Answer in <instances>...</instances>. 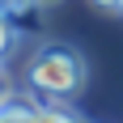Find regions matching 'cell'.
Wrapping results in <instances>:
<instances>
[{
	"mask_svg": "<svg viewBox=\"0 0 123 123\" xmlns=\"http://www.w3.org/2000/svg\"><path fill=\"white\" fill-rule=\"evenodd\" d=\"M38 4H55V0H38Z\"/></svg>",
	"mask_w": 123,
	"mask_h": 123,
	"instance_id": "5b68a950",
	"label": "cell"
},
{
	"mask_svg": "<svg viewBox=\"0 0 123 123\" xmlns=\"http://www.w3.org/2000/svg\"><path fill=\"white\" fill-rule=\"evenodd\" d=\"M85 85V60L81 51L68 43H43L30 60V89L38 102H55L64 106L68 98H76Z\"/></svg>",
	"mask_w": 123,
	"mask_h": 123,
	"instance_id": "6da1fadb",
	"label": "cell"
},
{
	"mask_svg": "<svg viewBox=\"0 0 123 123\" xmlns=\"http://www.w3.org/2000/svg\"><path fill=\"white\" fill-rule=\"evenodd\" d=\"M93 4H98V9H119L123 13V0H93Z\"/></svg>",
	"mask_w": 123,
	"mask_h": 123,
	"instance_id": "277c9868",
	"label": "cell"
},
{
	"mask_svg": "<svg viewBox=\"0 0 123 123\" xmlns=\"http://www.w3.org/2000/svg\"><path fill=\"white\" fill-rule=\"evenodd\" d=\"M0 9H4V0H0Z\"/></svg>",
	"mask_w": 123,
	"mask_h": 123,
	"instance_id": "8992f818",
	"label": "cell"
},
{
	"mask_svg": "<svg viewBox=\"0 0 123 123\" xmlns=\"http://www.w3.org/2000/svg\"><path fill=\"white\" fill-rule=\"evenodd\" d=\"M34 123H81V119H76V115H68L64 106H55V102H38Z\"/></svg>",
	"mask_w": 123,
	"mask_h": 123,
	"instance_id": "7a4b0ae2",
	"label": "cell"
},
{
	"mask_svg": "<svg viewBox=\"0 0 123 123\" xmlns=\"http://www.w3.org/2000/svg\"><path fill=\"white\" fill-rule=\"evenodd\" d=\"M9 47H13V21L4 17V13H0V60L9 55Z\"/></svg>",
	"mask_w": 123,
	"mask_h": 123,
	"instance_id": "3957f363",
	"label": "cell"
}]
</instances>
